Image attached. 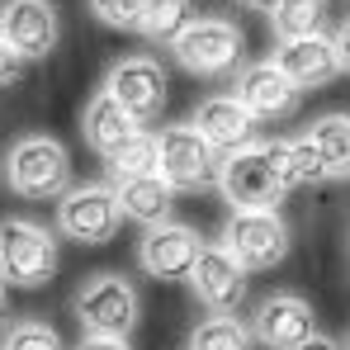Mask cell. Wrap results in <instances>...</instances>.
Returning <instances> with one entry per match:
<instances>
[{"instance_id":"1","label":"cell","mask_w":350,"mask_h":350,"mask_svg":"<svg viewBox=\"0 0 350 350\" xmlns=\"http://www.w3.org/2000/svg\"><path fill=\"white\" fill-rule=\"evenodd\" d=\"M0 175H5L10 194H19L29 204H48L71 189V152L48 133H29L19 142H10Z\"/></svg>"},{"instance_id":"2","label":"cell","mask_w":350,"mask_h":350,"mask_svg":"<svg viewBox=\"0 0 350 350\" xmlns=\"http://www.w3.org/2000/svg\"><path fill=\"white\" fill-rule=\"evenodd\" d=\"M175 62L189 71V76H204V81H228L246 66V38L232 19L223 14H194V24L175 38Z\"/></svg>"},{"instance_id":"3","label":"cell","mask_w":350,"mask_h":350,"mask_svg":"<svg viewBox=\"0 0 350 350\" xmlns=\"http://www.w3.org/2000/svg\"><path fill=\"white\" fill-rule=\"evenodd\" d=\"M76 317H81L85 336L128 341L133 327L142 322V298L133 289V280H123L114 270H100V275H90V280L76 289Z\"/></svg>"},{"instance_id":"4","label":"cell","mask_w":350,"mask_h":350,"mask_svg":"<svg viewBox=\"0 0 350 350\" xmlns=\"http://www.w3.org/2000/svg\"><path fill=\"white\" fill-rule=\"evenodd\" d=\"M0 275L10 289H43L57 275V237L33 218L0 223Z\"/></svg>"},{"instance_id":"5","label":"cell","mask_w":350,"mask_h":350,"mask_svg":"<svg viewBox=\"0 0 350 350\" xmlns=\"http://www.w3.org/2000/svg\"><path fill=\"white\" fill-rule=\"evenodd\" d=\"M289 246H293V232L275 208H232V218L223 223V251L246 275L275 270L289 256Z\"/></svg>"},{"instance_id":"6","label":"cell","mask_w":350,"mask_h":350,"mask_svg":"<svg viewBox=\"0 0 350 350\" xmlns=\"http://www.w3.org/2000/svg\"><path fill=\"white\" fill-rule=\"evenodd\" d=\"M157 166H161V175L171 180L175 194H180V189H208V185H218L223 157L208 147V137L194 123H166L157 133Z\"/></svg>"},{"instance_id":"7","label":"cell","mask_w":350,"mask_h":350,"mask_svg":"<svg viewBox=\"0 0 350 350\" xmlns=\"http://www.w3.org/2000/svg\"><path fill=\"white\" fill-rule=\"evenodd\" d=\"M100 90H105L114 105H123L137 123H157L161 109H166V100H171V76H166V66L157 57L137 53V57L114 62Z\"/></svg>"},{"instance_id":"8","label":"cell","mask_w":350,"mask_h":350,"mask_svg":"<svg viewBox=\"0 0 350 350\" xmlns=\"http://www.w3.org/2000/svg\"><path fill=\"white\" fill-rule=\"evenodd\" d=\"M118 194L114 185H71L57 199V232L76 246H105L118 232Z\"/></svg>"},{"instance_id":"9","label":"cell","mask_w":350,"mask_h":350,"mask_svg":"<svg viewBox=\"0 0 350 350\" xmlns=\"http://www.w3.org/2000/svg\"><path fill=\"white\" fill-rule=\"evenodd\" d=\"M218 194L232 208H280L284 185L275 175L270 147L256 142V147H241L232 157H223V166H218Z\"/></svg>"},{"instance_id":"10","label":"cell","mask_w":350,"mask_h":350,"mask_svg":"<svg viewBox=\"0 0 350 350\" xmlns=\"http://www.w3.org/2000/svg\"><path fill=\"white\" fill-rule=\"evenodd\" d=\"M232 85H237L232 95L246 105V114L256 118V123H284V118L298 114V100H303V90L275 66V57L241 66L232 76Z\"/></svg>"},{"instance_id":"11","label":"cell","mask_w":350,"mask_h":350,"mask_svg":"<svg viewBox=\"0 0 350 350\" xmlns=\"http://www.w3.org/2000/svg\"><path fill=\"white\" fill-rule=\"evenodd\" d=\"M0 38L24 62H43L62 38V14L53 0H5L0 5Z\"/></svg>"},{"instance_id":"12","label":"cell","mask_w":350,"mask_h":350,"mask_svg":"<svg viewBox=\"0 0 350 350\" xmlns=\"http://www.w3.org/2000/svg\"><path fill=\"white\" fill-rule=\"evenodd\" d=\"M189 289H194V298H199L213 317H237L251 284H246V270L223 251V241H213V246L199 251V260H194V270H189Z\"/></svg>"},{"instance_id":"13","label":"cell","mask_w":350,"mask_h":350,"mask_svg":"<svg viewBox=\"0 0 350 350\" xmlns=\"http://www.w3.org/2000/svg\"><path fill=\"white\" fill-rule=\"evenodd\" d=\"M199 251H204V241H199L194 228H185V223H157L137 241V265L152 280H189Z\"/></svg>"},{"instance_id":"14","label":"cell","mask_w":350,"mask_h":350,"mask_svg":"<svg viewBox=\"0 0 350 350\" xmlns=\"http://www.w3.org/2000/svg\"><path fill=\"white\" fill-rule=\"evenodd\" d=\"M189 123L208 137V147L218 157H232L241 147H256L260 142V123L246 114V105L237 95H204Z\"/></svg>"},{"instance_id":"15","label":"cell","mask_w":350,"mask_h":350,"mask_svg":"<svg viewBox=\"0 0 350 350\" xmlns=\"http://www.w3.org/2000/svg\"><path fill=\"white\" fill-rule=\"evenodd\" d=\"M256 341L270 350H298L312 332H317V312L308 298L298 293H270L260 308H256V322H251Z\"/></svg>"},{"instance_id":"16","label":"cell","mask_w":350,"mask_h":350,"mask_svg":"<svg viewBox=\"0 0 350 350\" xmlns=\"http://www.w3.org/2000/svg\"><path fill=\"white\" fill-rule=\"evenodd\" d=\"M275 66L289 76L298 90H322L341 76L336 62V43L327 33H308V38H280L275 48Z\"/></svg>"},{"instance_id":"17","label":"cell","mask_w":350,"mask_h":350,"mask_svg":"<svg viewBox=\"0 0 350 350\" xmlns=\"http://www.w3.org/2000/svg\"><path fill=\"white\" fill-rule=\"evenodd\" d=\"M81 133H85V142L109 161L114 152H123V147L142 133V123L128 114L123 105H114L105 90H95V95H90V105L81 109Z\"/></svg>"},{"instance_id":"18","label":"cell","mask_w":350,"mask_h":350,"mask_svg":"<svg viewBox=\"0 0 350 350\" xmlns=\"http://www.w3.org/2000/svg\"><path fill=\"white\" fill-rule=\"evenodd\" d=\"M114 194H118L123 218H133V223H142V228L171 223L175 185L161 171H157V175H133V180H114Z\"/></svg>"},{"instance_id":"19","label":"cell","mask_w":350,"mask_h":350,"mask_svg":"<svg viewBox=\"0 0 350 350\" xmlns=\"http://www.w3.org/2000/svg\"><path fill=\"white\" fill-rule=\"evenodd\" d=\"M265 147H270V161H275V175H280L284 194H293V189H317V185L332 180L327 161H322V152H317L308 137H293V142H265Z\"/></svg>"},{"instance_id":"20","label":"cell","mask_w":350,"mask_h":350,"mask_svg":"<svg viewBox=\"0 0 350 350\" xmlns=\"http://www.w3.org/2000/svg\"><path fill=\"white\" fill-rule=\"evenodd\" d=\"M189 24H194V0H147L142 19H137V33L152 48H175V38Z\"/></svg>"},{"instance_id":"21","label":"cell","mask_w":350,"mask_h":350,"mask_svg":"<svg viewBox=\"0 0 350 350\" xmlns=\"http://www.w3.org/2000/svg\"><path fill=\"white\" fill-rule=\"evenodd\" d=\"M308 142L322 152L332 180H350V114H322L312 118V133Z\"/></svg>"},{"instance_id":"22","label":"cell","mask_w":350,"mask_h":350,"mask_svg":"<svg viewBox=\"0 0 350 350\" xmlns=\"http://www.w3.org/2000/svg\"><path fill=\"white\" fill-rule=\"evenodd\" d=\"M256 332L241 317H204L189 332V350H256Z\"/></svg>"},{"instance_id":"23","label":"cell","mask_w":350,"mask_h":350,"mask_svg":"<svg viewBox=\"0 0 350 350\" xmlns=\"http://www.w3.org/2000/svg\"><path fill=\"white\" fill-rule=\"evenodd\" d=\"M327 5L332 0H280L270 24L280 38H308V33H327Z\"/></svg>"},{"instance_id":"24","label":"cell","mask_w":350,"mask_h":350,"mask_svg":"<svg viewBox=\"0 0 350 350\" xmlns=\"http://www.w3.org/2000/svg\"><path fill=\"white\" fill-rule=\"evenodd\" d=\"M157 171H161V166H157V137H152L147 128H142V133H137V137H133L123 152H114V157H109V175H114V180L157 175Z\"/></svg>"},{"instance_id":"25","label":"cell","mask_w":350,"mask_h":350,"mask_svg":"<svg viewBox=\"0 0 350 350\" xmlns=\"http://www.w3.org/2000/svg\"><path fill=\"white\" fill-rule=\"evenodd\" d=\"M0 350H66V346H62V336H57L53 322H43V317H24V322H14V327L5 332Z\"/></svg>"},{"instance_id":"26","label":"cell","mask_w":350,"mask_h":350,"mask_svg":"<svg viewBox=\"0 0 350 350\" xmlns=\"http://www.w3.org/2000/svg\"><path fill=\"white\" fill-rule=\"evenodd\" d=\"M85 5H90V14H95L100 24H109V29H137L142 10H147V0H85Z\"/></svg>"},{"instance_id":"27","label":"cell","mask_w":350,"mask_h":350,"mask_svg":"<svg viewBox=\"0 0 350 350\" xmlns=\"http://www.w3.org/2000/svg\"><path fill=\"white\" fill-rule=\"evenodd\" d=\"M19 71H24V57L0 38V90H5V85H14V81H19Z\"/></svg>"},{"instance_id":"28","label":"cell","mask_w":350,"mask_h":350,"mask_svg":"<svg viewBox=\"0 0 350 350\" xmlns=\"http://www.w3.org/2000/svg\"><path fill=\"white\" fill-rule=\"evenodd\" d=\"M332 43H336V62H341V71L350 76V19H341V29L332 33Z\"/></svg>"},{"instance_id":"29","label":"cell","mask_w":350,"mask_h":350,"mask_svg":"<svg viewBox=\"0 0 350 350\" xmlns=\"http://www.w3.org/2000/svg\"><path fill=\"white\" fill-rule=\"evenodd\" d=\"M76 350H133L128 341H114V336H85Z\"/></svg>"},{"instance_id":"30","label":"cell","mask_w":350,"mask_h":350,"mask_svg":"<svg viewBox=\"0 0 350 350\" xmlns=\"http://www.w3.org/2000/svg\"><path fill=\"white\" fill-rule=\"evenodd\" d=\"M298 350H346V346H341V341H332V336H322V332H312Z\"/></svg>"},{"instance_id":"31","label":"cell","mask_w":350,"mask_h":350,"mask_svg":"<svg viewBox=\"0 0 350 350\" xmlns=\"http://www.w3.org/2000/svg\"><path fill=\"white\" fill-rule=\"evenodd\" d=\"M237 5H246V10H260V14H275V5H280V0H237Z\"/></svg>"},{"instance_id":"32","label":"cell","mask_w":350,"mask_h":350,"mask_svg":"<svg viewBox=\"0 0 350 350\" xmlns=\"http://www.w3.org/2000/svg\"><path fill=\"white\" fill-rule=\"evenodd\" d=\"M5 298H10V284H5V275H0V312H5Z\"/></svg>"},{"instance_id":"33","label":"cell","mask_w":350,"mask_h":350,"mask_svg":"<svg viewBox=\"0 0 350 350\" xmlns=\"http://www.w3.org/2000/svg\"><path fill=\"white\" fill-rule=\"evenodd\" d=\"M346 350H350V336H346Z\"/></svg>"},{"instance_id":"34","label":"cell","mask_w":350,"mask_h":350,"mask_svg":"<svg viewBox=\"0 0 350 350\" xmlns=\"http://www.w3.org/2000/svg\"><path fill=\"white\" fill-rule=\"evenodd\" d=\"M341 5H350V0H341Z\"/></svg>"}]
</instances>
